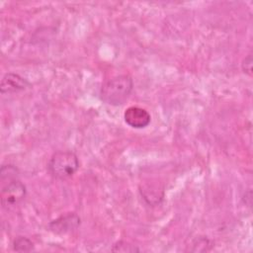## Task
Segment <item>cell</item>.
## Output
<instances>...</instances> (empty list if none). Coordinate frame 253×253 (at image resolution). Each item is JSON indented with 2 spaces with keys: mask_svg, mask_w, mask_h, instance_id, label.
<instances>
[{
  "mask_svg": "<svg viewBox=\"0 0 253 253\" xmlns=\"http://www.w3.org/2000/svg\"><path fill=\"white\" fill-rule=\"evenodd\" d=\"M133 81L128 75H119L106 81L101 88L102 101L111 106L123 105L130 96Z\"/></svg>",
  "mask_w": 253,
  "mask_h": 253,
  "instance_id": "cell-1",
  "label": "cell"
},
{
  "mask_svg": "<svg viewBox=\"0 0 253 253\" xmlns=\"http://www.w3.org/2000/svg\"><path fill=\"white\" fill-rule=\"evenodd\" d=\"M27 188L19 178L1 182V205L5 210L19 206L26 198Z\"/></svg>",
  "mask_w": 253,
  "mask_h": 253,
  "instance_id": "cell-3",
  "label": "cell"
},
{
  "mask_svg": "<svg viewBox=\"0 0 253 253\" xmlns=\"http://www.w3.org/2000/svg\"><path fill=\"white\" fill-rule=\"evenodd\" d=\"M81 219L79 215L75 212H67L64 213L57 218L51 220L47 228L49 231L55 234H67L74 230H76L80 225Z\"/></svg>",
  "mask_w": 253,
  "mask_h": 253,
  "instance_id": "cell-4",
  "label": "cell"
},
{
  "mask_svg": "<svg viewBox=\"0 0 253 253\" xmlns=\"http://www.w3.org/2000/svg\"><path fill=\"white\" fill-rule=\"evenodd\" d=\"M78 168V157L74 152L69 150L56 151L47 163L48 173L58 180H65L72 177Z\"/></svg>",
  "mask_w": 253,
  "mask_h": 253,
  "instance_id": "cell-2",
  "label": "cell"
},
{
  "mask_svg": "<svg viewBox=\"0 0 253 253\" xmlns=\"http://www.w3.org/2000/svg\"><path fill=\"white\" fill-rule=\"evenodd\" d=\"M112 251L113 252H137V251H140V249L128 242L119 241L113 245Z\"/></svg>",
  "mask_w": 253,
  "mask_h": 253,
  "instance_id": "cell-8",
  "label": "cell"
},
{
  "mask_svg": "<svg viewBox=\"0 0 253 253\" xmlns=\"http://www.w3.org/2000/svg\"><path fill=\"white\" fill-rule=\"evenodd\" d=\"M124 119L126 125L133 128H143L150 124V114L140 107H128L124 113Z\"/></svg>",
  "mask_w": 253,
  "mask_h": 253,
  "instance_id": "cell-5",
  "label": "cell"
},
{
  "mask_svg": "<svg viewBox=\"0 0 253 253\" xmlns=\"http://www.w3.org/2000/svg\"><path fill=\"white\" fill-rule=\"evenodd\" d=\"M241 68L244 73L248 75L252 74V55L251 54H248L247 56H245V58L241 63Z\"/></svg>",
  "mask_w": 253,
  "mask_h": 253,
  "instance_id": "cell-9",
  "label": "cell"
},
{
  "mask_svg": "<svg viewBox=\"0 0 253 253\" xmlns=\"http://www.w3.org/2000/svg\"><path fill=\"white\" fill-rule=\"evenodd\" d=\"M12 247L13 250L17 252H30L34 250V243L28 237L18 236L14 239Z\"/></svg>",
  "mask_w": 253,
  "mask_h": 253,
  "instance_id": "cell-7",
  "label": "cell"
},
{
  "mask_svg": "<svg viewBox=\"0 0 253 253\" xmlns=\"http://www.w3.org/2000/svg\"><path fill=\"white\" fill-rule=\"evenodd\" d=\"M30 86V83L25 78H23L19 74L10 72L3 76L0 89L2 94H10L23 91Z\"/></svg>",
  "mask_w": 253,
  "mask_h": 253,
  "instance_id": "cell-6",
  "label": "cell"
}]
</instances>
